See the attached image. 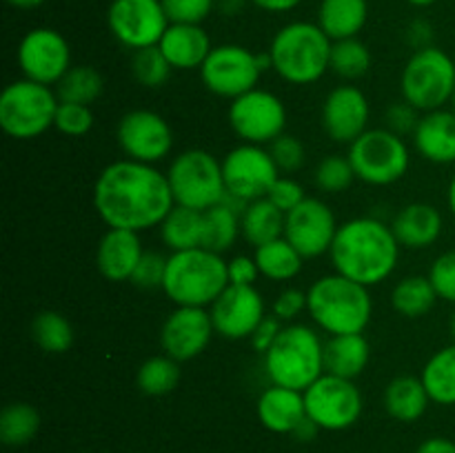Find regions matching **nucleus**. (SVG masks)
Instances as JSON below:
<instances>
[{
	"mask_svg": "<svg viewBox=\"0 0 455 453\" xmlns=\"http://www.w3.org/2000/svg\"><path fill=\"white\" fill-rule=\"evenodd\" d=\"M413 147L425 160L434 164L455 163V111H427L413 131Z\"/></svg>",
	"mask_w": 455,
	"mask_h": 453,
	"instance_id": "nucleus-23",
	"label": "nucleus"
},
{
	"mask_svg": "<svg viewBox=\"0 0 455 453\" xmlns=\"http://www.w3.org/2000/svg\"><path fill=\"white\" fill-rule=\"evenodd\" d=\"M284 218H287V213L280 211L269 198L253 200L244 207L243 216H240V234L249 244L262 247L271 240L283 238Z\"/></svg>",
	"mask_w": 455,
	"mask_h": 453,
	"instance_id": "nucleus-30",
	"label": "nucleus"
},
{
	"mask_svg": "<svg viewBox=\"0 0 455 453\" xmlns=\"http://www.w3.org/2000/svg\"><path fill=\"white\" fill-rule=\"evenodd\" d=\"M31 338L44 354H65L74 345V327L60 311L44 309L31 320Z\"/></svg>",
	"mask_w": 455,
	"mask_h": 453,
	"instance_id": "nucleus-38",
	"label": "nucleus"
},
{
	"mask_svg": "<svg viewBox=\"0 0 455 453\" xmlns=\"http://www.w3.org/2000/svg\"><path fill=\"white\" fill-rule=\"evenodd\" d=\"M333 40L318 22L296 20L280 27L269 44L271 69L291 84H314L329 71Z\"/></svg>",
	"mask_w": 455,
	"mask_h": 453,
	"instance_id": "nucleus-4",
	"label": "nucleus"
},
{
	"mask_svg": "<svg viewBox=\"0 0 455 453\" xmlns=\"http://www.w3.org/2000/svg\"><path fill=\"white\" fill-rule=\"evenodd\" d=\"M256 413L267 431L291 435L293 429L307 417L305 393L289 386L271 385L258 398Z\"/></svg>",
	"mask_w": 455,
	"mask_h": 453,
	"instance_id": "nucleus-25",
	"label": "nucleus"
},
{
	"mask_svg": "<svg viewBox=\"0 0 455 453\" xmlns=\"http://www.w3.org/2000/svg\"><path fill=\"white\" fill-rule=\"evenodd\" d=\"M280 322H283V320H278L275 315H267V318L258 324V329L253 331V336L249 338L253 345V349L260 351V354L265 355L267 351H269V346L275 342L278 333L283 331V324Z\"/></svg>",
	"mask_w": 455,
	"mask_h": 453,
	"instance_id": "nucleus-52",
	"label": "nucleus"
},
{
	"mask_svg": "<svg viewBox=\"0 0 455 453\" xmlns=\"http://www.w3.org/2000/svg\"><path fill=\"white\" fill-rule=\"evenodd\" d=\"M222 176H225L227 195L249 204L253 200L267 198L274 182L280 178V169L271 158L269 149L244 142L234 147L222 158Z\"/></svg>",
	"mask_w": 455,
	"mask_h": 453,
	"instance_id": "nucleus-12",
	"label": "nucleus"
},
{
	"mask_svg": "<svg viewBox=\"0 0 455 453\" xmlns=\"http://www.w3.org/2000/svg\"><path fill=\"white\" fill-rule=\"evenodd\" d=\"M369 100L355 84H340L331 89L323 102V127L333 142L351 145L367 131Z\"/></svg>",
	"mask_w": 455,
	"mask_h": 453,
	"instance_id": "nucleus-21",
	"label": "nucleus"
},
{
	"mask_svg": "<svg viewBox=\"0 0 455 453\" xmlns=\"http://www.w3.org/2000/svg\"><path fill=\"white\" fill-rule=\"evenodd\" d=\"M258 9L262 12H269V13H284V12H291L296 9L302 0H251Z\"/></svg>",
	"mask_w": 455,
	"mask_h": 453,
	"instance_id": "nucleus-54",
	"label": "nucleus"
},
{
	"mask_svg": "<svg viewBox=\"0 0 455 453\" xmlns=\"http://www.w3.org/2000/svg\"><path fill=\"white\" fill-rule=\"evenodd\" d=\"M269 154L275 160L280 171L284 173L298 171L305 164V145L296 136H289V133H283V136L271 142Z\"/></svg>",
	"mask_w": 455,
	"mask_h": 453,
	"instance_id": "nucleus-46",
	"label": "nucleus"
},
{
	"mask_svg": "<svg viewBox=\"0 0 455 453\" xmlns=\"http://www.w3.org/2000/svg\"><path fill=\"white\" fill-rule=\"evenodd\" d=\"M422 385L429 393L431 402L453 407L455 404V342L451 346L435 351L427 360L425 369L420 373Z\"/></svg>",
	"mask_w": 455,
	"mask_h": 453,
	"instance_id": "nucleus-33",
	"label": "nucleus"
},
{
	"mask_svg": "<svg viewBox=\"0 0 455 453\" xmlns=\"http://www.w3.org/2000/svg\"><path fill=\"white\" fill-rule=\"evenodd\" d=\"M167 256L158 251H145L129 282L138 289H163Z\"/></svg>",
	"mask_w": 455,
	"mask_h": 453,
	"instance_id": "nucleus-45",
	"label": "nucleus"
},
{
	"mask_svg": "<svg viewBox=\"0 0 455 453\" xmlns=\"http://www.w3.org/2000/svg\"><path fill=\"white\" fill-rule=\"evenodd\" d=\"M253 258H256L260 275L274 280V282L293 280L302 271V265H305V258L284 235L262 244V247H256Z\"/></svg>",
	"mask_w": 455,
	"mask_h": 453,
	"instance_id": "nucleus-32",
	"label": "nucleus"
},
{
	"mask_svg": "<svg viewBox=\"0 0 455 453\" xmlns=\"http://www.w3.org/2000/svg\"><path fill=\"white\" fill-rule=\"evenodd\" d=\"M451 336H453V342H455V314H453V318H451Z\"/></svg>",
	"mask_w": 455,
	"mask_h": 453,
	"instance_id": "nucleus-61",
	"label": "nucleus"
},
{
	"mask_svg": "<svg viewBox=\"0 0 455 453\" xmlns=\"http://www.w3.org/2000/svg\"><path fill=\"white\" fill-rule=\"evenodd\" d=\"M167 180L173 200L180 207L207 211L227 195L222 163L207 149H187L178 154L169 164Z\"/></svg>",
	"mask_w": 455,
	"mask_h": 453,
	"instance_id": "nucleus-8",
	"label": "nucleus"
},
{
	"mask_svg": "<svg viewBox=\"0 0 455 453\" xmlns=\"http://www.w3.org/2000/svg\"><path fill=\"white\" fill-rule=\"evenodd\" d=\"M116 140L129 160L156 164L172 154L173 131L167 120L151 109H133L120 118Z\"/></svg>",
	"mask_w": 455,
	"mask_h": 453,
	"instance_id": "nucleus-17",
	"label": "nucleus"
},
{
	"mask_svg": "<svg viewBox=\"0 0 455 453\" xmlns=\"http://www.w3.org/2000/svg\"><path fill=\"white\" fill-rule=\"evenodd\" d=\"M451 109L455 111V89H453V96H451Z\"/></svg>",
	"mask_w": 455,
	"mask_h": 453,
	"instance_id": "nucleus-62",
	"label": "nucleus"
},
{
	"mask_svg": "<svg viewBox=\"0 0 455 453\" xmlns=\"http://www.w3.org/2000/svg\"><path fill=\"white\" fill-rule=\"evenodd\" d=\"M443 213L438 207L429 203H411L395 213L391 222L395 240L400 247L407 249H427L438 242L443 235Z\"/></svg>",
	"mask_w": 455,
	"mask_h": 453,
	"instance_id": "nucleus-26",
	"label": "nucleus"
},
{
	"mask_svg": "<svg viewBox=\"0 0 455 453\" xmlns=\"http://www.w3.org/2000/svg\"><path fill=\"white\" fill-rule=\"evenodd\" d=\"M416 453H455V442L449 438H429L416 449Z\"/></svg>",
	"mask_w": 455,
	"mask_h": 453,
	"instance_id": "nucleus-55",
	"label": "nucleus"
},
{
	"mask_svg": "<svg viewBox=\"0 0 455 453\" xmlns=\"http://www.w3.org/2000/svg\"><path fill=\"white\" fill-rule=\"evenodd\" d=\"M431 398L427 393L422 378L398 376L387 385L385 409L394 420L416 422L427 413Z\"/></svg>",
	"mask_w": 455,
	"mask_h": 453,
	"instance_id": "nucleus-29",
	"label": "nucleus"
},
{
	"mask_svg": "<svg viewBox=\"0 0 455 453\" xmlns=\"http://www.w3.org/2000/svg\"><path fill=\"white\" fill-rule=\"evenodd\" d=\"M271 385L305 391L324 373V342L307 324H287L265 354Z\"/></svg>",
	"mask_w": 455,
	"mask_h": 453,
	"instance_id": "nucleus-6",
	"label": "nucleus"
},
{
	"mask_svg": "<svg viewBox=\"0 0 455 453\" xmlns=\"http://www.w3.org/2000/svg\"><path fill=\"white\" fill-rule=\"evenodd\" d=\"M213 329L227 340L251 338L258 324L267 318L265 300L253 284H229L209 309Z\"/></svg>",
	"mask_w": 455,
	"mask_h": 453,
	"instance_id": "nucleus-19",
	"label": "nucleus"
},
{
	"mask_svg": "<svg viewBox=\"0 0 455 453\" xmlns=\"http://www.w3.org/2000/svg\"><path fill=\"white\" fill-rule=\"evenodd\" d=\"M173 67L169 65V60L164 58V53L160 52V47H147L133 52L132 58V74L136 78L138 84L147 89H158L172 76Z\"/></svg>",
	"mask_w": 455,
	"mask_h": 453,
	"instance_id": "nucleus-41",
	"label": "nucleus"
},
{
	"mask_svg": "<svg viewBox=\"0 0 455 453\" xmlns=\"http://www.w3.org/2000/svg\"><path fill=\"white\" fill-rule=\"evenodd\" d=\"M371 360V346L363 333L331 336L324 342V373L355 380Z\"/></svg>",
	"mask_w": 455,
	"mask_h": 453,
	"instance_id": "nucleus-27",
	"label": "nucleus"
},
{
	"mask_svg": "<svg viewBox=\"0 0 455 453\" xmlns=\"http://www.w3.org/2000/svg\"><path fill=\"white\" fill-rule=\"evenodd\" d=\"M240 216L243 213L225 200L203 211V247L220 253V256L229 251L238 235H243L240 234Z\"/></svg>",
	"mask_w": 455,
	"mask_h": 453,
	"instance_id": "nucleus-34",
	"label": "nucleus"
},
{
	"mask_svg": "<svg viewBox=\"0 0 455 453\" xmlns=\"http://www.w3.org/2000/svg\"><path fill=\"white\" fill-rule=\"evenodd\" d=\"M158 47L169 65L180 71L200 69L213 49L212 38L203 25H182V22H172L167 27Z\"/></svg>",
	"mask_w": 455,
	"mask_h": 453,
	"instance_id": "nucleus-24",
	"label": "nucleus"
},
{
	"mask_svg": "<svg viewBox=\"0 0 455 453\" xmlns=\"http://www.w3.org/2000/svg\"><path fill=\"white\" fill-rule=\"evenodd\" d=\"M40 413L29 402H9L0 411V440L7 447H25L38 435Z\"/></svg>",
	"mask_w": 455,
	"mask_h": 453,
	"instance_id": "nucleus-37",
	"label": "nucleus"
},
{
	"mask_svg": "<svg viewBox=\"0 0 455 453\" xmlns=\"http://www.w3.org/2000/svg\"><path fill=\"white\" fill-rule=\"evenodd\" d=\"M260 76L258 53L249 52L243 44H218L200 67V80L204 87L229 100L256 89Z\"/></svg>",
	"mask_w": 455,
	"mask_h": 453,
	"instance_id": "nucleus-14",
	"label": "nucleus"
},
{
	"mask_svg": "<svg viewBox=\"0 0 455 453\" xmlns=\"http://www.w3.org/2000/svg\"><path fill=\"white\" fill-rule=\"evenodd\" d=\"M455 89V62L447 52L438 47H425L413 52L400 76L403 100L416 107L420 114L443 109L451 102Z\"/></svg>",
	"mask_w": 455,
	"mask_h": 453,
	"instance_id": "nucleus-9",
	"label": "nucleus"
},
{
	"mask_svg": "<svg viewBox=\"0 0 455 453\" xmlns=\"http://www.w3.org/2000/svg\"><path fill=\"white\" fill-rule=\"evenodd\" d=\"M227 269H229V284H253L260 275L256 258L249 256H235L227 260Z\"/></svg>",
	"mask_w": 455,
	"mask_h": 453,
	"instance_id": "nucleus-51",
	"label": "nucleus"
},
{
	"mask_svg": "<svg viewBox=\"0 0 455 453\" xmlns=\"http://www.w3.org/2000/svg\"><path fill=\"white\" fill-rule=\"evenodd\" d=\"M329 256L336 274L363 287H376L398 266L400 242L389 225L378 218L360 216L338 226Z\"/></svg>",
	"mask_w": 455,
	"mask_h": 453,
	"instance_id": "nucleus-2",
	"label": "nucleus"
},
{
	"mask_svg": "<svg viewBox=\"0 0 455 453\" xmlns=\"http://www.w3.org/2000/svg\"><path fill=\"white\" fill-rule=\"evenodd\" d=\"M355 178L373 187H387L407 176L411 154L403 136L387 127L367 129L349 145Z\"/></svg>",
	"mask_w": 455,
	"mask_h": 453,
	"instance_id": "nucleus-10",
	"label": "nucleus"
},
{
	"mask_svg": "<svg viewBox=\"0 0 455 453\" xmlns=\"http://www.w3.org/2000/svg\"><path fill=\"white\" fill-rule=\"evenodd\" d=\"M160 238L172 253L203 247V211L173 204L167 218L160 222Z\"/></svg>",
	"mask_w": 455,
	"mask_h": 453,
	"instance_id": "nucleus-31",
	"label": "nucleus"
},
{
	"mask_svg": "<svg viewBox=\"0 0 455 453\" xmlns=\"http://www.w3.org/2000/svg\"><path fill=\"white\" fill-rule=\"evenodd\" d=\"M107 25L123 47L138 52L156 47L172 22L160 0H111Z\"/></svg>",
	"mask_w": 455,
	"mask_h": 453,
	"instance_id": "nucleus-15",
	"label": "nucleus"
},
{
	"mask_svg": "<svg viewBox=\"0 0 455 453\" xmlns=\"http://www.w3.org/2000/svg\"><path fill=\"white\" fill-rule=\"evenodd\" d=\"M60 100L49 84L22 78L0 93V127L16 140H31L53 127Z\"/></svg>",
	"mask_w": 455,
	"mask_h": 453,
	"instance_id": "nucleus-7",
	"label": "nucleus"
},
{
	"mask_svg": "<svg viewBox=\"0 0 455 453\" xmlns=\"http://www.w3.org/2000/svg\"><path fill=\"white\" fill-rule=\"evenodd\" d=\"M409 4H413V7H429V4H434L435 0H407Z\"/></svg>",
	"mask_w": 455,
	"mask_h": 453,
	"instance_id": "nucleus-60",
	"label": "nucleus"
},
{
	"mask_svg": "<svg viewBox=\"0 0 455 453\" xmlns=\"http://www.w3.org/2000/svg\"><path fill=\"white\" fill-rule=\"evenodd\" d=\"M371 67V52L360 38L336 40L331 44V62L329 71L345 80H358Z\"/></svg>",
	"mask_w": 455,
	"mask_h": 453,
	"instance_id": "nucleus-40",
	"label": "nucleus"
},
{
	"mask_svg": "<svg viewBox=\"0 0 455 453\" xmlns=\"http://www.w3.org/2000/svg\"><path fill=\"white\" fill-rule=\"evenodd\" d=\"M173 204L167 173L129 158L107 164L93 185V207L109 229H154Z\"/></svg>",
	"mask_w": 455,
	"mask_h": 453,
	"instance_id": "nucleus-1",
	"label": "nucleus"
},
{
	"mask_svg": "<svg viewBox=\"0 0 455 453\" xmlns=\"http://www.w3.org/2000/svg\"><path fill=\"white\" fill-rule=\"evenodd\" d=\"M227 287L229 269L220 253L196 247L167 258L163 291L176 306H212Z\"/></svg>",
	"mask_w": 455,
	"mask_h": 453,
	"instance_id": "nucleus-5",
	"label": "nucleus"
},
{
	"mask_svg": "<svg viewBox=\"0 0 455 453\" xmlns=\"http://www.w3.org/2000/svg\"><path fill=\"white\" fill-rule=\"evenodd\" d=\"M429 280L438 298H444L455 305V249L435 258L429 269Z\"/></svg>",
	"mask_w": 455,
	"mask_h": 453,
	"instance_id": "nucleus-47",
	"label": "nucleus"
},
{
	"mask_svg": "<svg viewBox=\"0 0 455 453\" xmlns=\"http://www.w3.org/2000/svg\"><path fill=\"white\" fill-rule=\"evenodd\" d=\"M307 309V291L296 287H289L278 293L274 302V315L278 320H293Z\"/></svg>",
	"mask_w": 455,
	"mask_h": 453,
	"instance_id": "nucleus-50",
	"label": "nucleus"
},
{
	"mask_svg": "<svg viewBox=\"0 0 455 453\" xmlns=\"http://www.w3.org/2000/svg\"><path fill=\"white\" fill-rule=\"evenodd\" d=\"M447 203H449V209H451V216L455 218V176H453V180L449 182V191H447Z\"/></svg>",
	"mask_w": 455,
	"mask_h": 453,
	"instance_id": "nucleus-59",
	"label": "nucleus"
},
{
	"mask_svg": "<svg viewBox=\"0 0 455 453\" xmlns=\"http://www.w3.org/2000/svg\"><path fill=\"white\" fill-rule=\"evenodd\" d=\"M367 0H323L318 7V25L329 38L336 40L358 38L367 25Z\"/></svg>",
	"mask_w": 455,
	"mask_h": 453,
	"instance_id": "nucleus-28",
	"label": "nucleus"
},
{
	"mask_svg": "<svg viewBox=\"0 0 455 453\" xmlns=\"http://www.w3.org/2000/svg\"><path fill=\"white\" fill-rule=\"evenodd\" d=\"M305 393L307 416L323 431H345L363 416V393L354 380L323 373Z\"/></svg>",
	"mask_w": 455,
	"mask_h": 453,
	"instance_id": "nucleus-11",
	"label": "nucleus"
},
{
	"mask_svg": "<svg viewBox=\"0 0 455 453\" xmlns=\"http://www.w3.org/2000/svg\"><path fill=\"white\" fill-rule=\"evenodd\" d=\"M267 198H269L271 203L280 209V211L289 213L291 209H296L298 204L307 198V195H305V189H302L300 182H296L293 178L280 176L278 180L274 182V187H271L269 194H267Z\"/></svg>",
	"mask_w": 455,
	"mask_h": 453,
	"instance_id": "nucleus-48",
	"label": "nucleus"
},
{
	"mask_svg": "<svg viewBox=\"0 0 455 453\" xmlns=\"http://www.w3.org/2000/svg\"><path fill=\"white\" fill-rule=\"evenodd\" d=\"M53 127L60 133H65V136H84L93 127L92 107L76 105V102H60L56 111V120H53Z\"/></svg>",
	"mask_w": 455,
	"mask_h": 453,
	"instance_id": "nucleus-43",
	"label": "nucleus"
},
{
	"mask_svg": "<svg viewBox=\"0 0 455 453\" xmlns=\"http://www.w3.org/2000/svg\"><path fill=\"white\" fill-rule=\"evenodd\" d=\"M18 67L22 76L40 84H58L71 69V47L60 31L36 27L22 36L18 44Z\"/></svg>",
	"mask_w": 455,
	"mask_h": 453,
	"instance_id": "nucleus-16",
	"label": "nucleus"
},
{
	"mask_svg": "<svg viewBox=\"0 0 455 453\" xmlns=\"http://www.w3.org/2000/svg\"><path fill=\"white\" fill-rule=\"evenodd\" d=\"M320 431H323V429H320V426L315 425V422L311 420L309 416H307L305 420H302L300 425L293 429L291 435L298 440V442H311V440H315V435H318Z\"/></svg>",
	"mask_w": 455,
	"mask_h": 453,
	"instance_id": "nucleus-56",
	"label": "nucleus"
},
{
	"mask_svg": "<svg viewBox=\"0 0 455 453\" xmlns=\"http://www.w3.org/2000/svg\"><path fill=\"white\" fill-rule=\"evenodd\" d=\"M243 7V0H220V9L225 13H235Z\"/></svg>",
	"mask_w": 455,
	"mask_h": 453,
	"instance_id": "nucleus-58",
	"label": "nucleus"
},
{
	"mask_svg": "<svg viewBox=\"0 0 455 453\" xmlns=\"http://www.w3.org/2000/svg\"><path fill=\"white\" fill-rule=\"evenodd\" d=\"M169 22L200 25L216 7V0H160Z\"/></svg>",
	"mask_w": 455,
	"mask_h": 453,
	"instance_id": "nucleus-44",
	"label": "nucleus"
},
{
	"mask_svg": "<svg viewBox=\"0 0 455 453\" xmlns=\"http://www.w3.org/2000/svg\"><path fill=\"white\" fill-rule=\"evenodd\" d=\"M7 3L16 9H36V7H40L44 0H7Z\"/></svg>",
	"mask_w": 455,
	"mask_h": 453,
	"instance_id": "nucleus-57",
	"label": "nucleus"
},
{
	"mask_svg": "<svg viewBox=\"0 0 455 453\" xmlns=\"http://www.w3.org/2000/svg\"><path fill=\"white\" fill-rule=\"evenodd\" d=\"M229 124L249 145H271L287 127V109L275 93L251 89L229 105Z\"/></svg>",
	"mask_w": 455,
	"mask_h": 453,
	"instance_id": "nucleus-13",
	"label": "nucleus"
},
{
	"mask_svg": "<svg viewBox=\"0 0 455 453\" xmlns=\"http://www.w3.org/2000/svg\"><path fill=\"white\" fill-rule=\"evenodd\" d=\"M336 213L320 198L307 195L296 209L284 218V238L300 251L305 260L324 256L331 251V244L338 234Z\"/></svg>",
	"mask_w": 455,
	"mask_h": 453,
	"instance_id": "nucleus-18",
	"label": "nucleus"
},
{
	"mask_svg": "<svg viewBox=\"0 0 455 453\" xmlns=\"http://www.w3.org/2000/svg\"><path fill=\"white\" fill-rule=\"evenodd\" d=\"M438 293L429 275H407L391 291V305L404 318H422L435 306Z\"/></svg>",
	"mask_w": 455,
	"mask_h": 453,
	"instance_id": "nucleus-35",
	"label": "nucleus"
},
{
	"mask_svg": "<svg viewBox=\"0 0 455 453\" xmlns=\"http://www.w3.org/2000/svg\"><path fill=\"white\" fill-rule=\"evenodd\" d=\"M307 311L311 320L329 336L363 333L373 315L369 287L340 274L323 275L307 291Z\"/></svg>",
	"mask_w": 455,
	"mask_h": 453,
	"instance_id": "nucleus-3",
	"label": "nucleus"
},
{
	"mask_svg": "<svg viewBox=\"0 0 455 453\" xmlns=\"http://www.w3.org/2000/svg\"><path fill=\"white\" fill-rule=\"evenodd\" d=\"M105 91V78L96 67L76 65L56 84L58 100L92 107Z\"/></svg>",
	"mask_w": 455,
	"mask_h": 453,
	"instance_id": "nucleus-36",
	"label": "nucleus"
},
{
	"mask_svg": "<svg viewBox=\"0 0 455 453\" xmlns=\"http://www.w3.org/2000/svg\"><path fill=\"white\" fill-rule=\"evenodd\" d=\"M180 382V362L169 358L167 354L151 355L138 367L136 371V386L145 395H167Z\"/></svg>",
	"mask_w": 455,
	"mask_h": 453,
	"instance_id": "nucleus-39",
	"label": "nucleus"
},
{
	"mask_svg": "<svg viewBox=\"0 0 455 453\" xmlns=\"http://www.w3.org/2000/svg\"><path fill=\"white\" fill-rule=\"evenodd\" d=\"M213 320L204 306H176L160 329V346L169 358L189 362L212 342Z\"/></svg>",
	"mask_w": 455,
	"mask_h": 453,
	"instance_id": "nucleus-20",
	"label": "nucleus"
},
{
	"mask_svg": "<svg viewBox=\"0 0 455 453\" xmlns=\"http://www.w3.org/2000/svg\"><path fill=\"white\" fill-rule=\"evenodd\" d=\"M407 36L409 40H411V44L418 49H425V47H431V25L425 20H416L411 22V27L407 29Z\"/></svg>",
	"mask_w": 455,
	"mask_h": 453,
	"instance_id": "nucleus-53",
	"label": "nucleus"
},
{
	"mask_svg": "<svg viewBox=\"0 0 455 453\" xmlns=\"http://www.w3.org/2000/svg\"><path fill=\"white\" fill-rule=\"evenodd\" d=\"M314 180L315 187L323 189L324 194H342V191L349 189L355 180V171L349 155H327L324 160H320V164L315 167Z\"/></svg>",
	"mask_w": 455,
	"mask_h": 453,
	"instance_id": "nucleus-42",
	"label": "nucleus"
},
{
	"mask_svg": "<svg viewBox=\"0 0 455 453\" xmlns=\"http://www.w3.org/2000/svg\"><path fill=\"white\" fill-rule=\"evenodd\" d=\"M142 249L140 234L127 229H107L96 249V266L100 275L109 282H124L132 280Z\"/></svg>",
	"mask_w": 455,
	"mask_h": 453,
	"instance_id": "nucleus-22",
	"label": "nucleus"
},
{
	"mask_svg": "<svg viewBox=\"0 0 455 453\" xmlns=\"http://www.w3.org/2000/svg\"><path fill=\"white\" fill-rule=\"evenodd\" d=\"M418 120H420V111L409 105L407 100L394 102L385 114L387 129H391L398 136H407V133L416 131Z\"/></svg>",
	"mask_w": 455,
	"mask_h": 453,
	"instance_id": "nucleus-49",
	"label": "nucleus"
}]
</instances>
